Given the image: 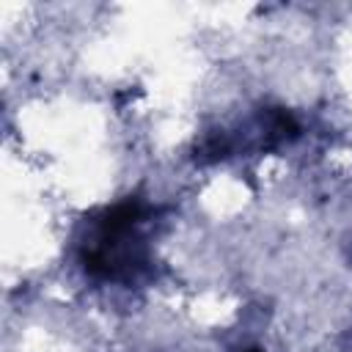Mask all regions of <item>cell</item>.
Wrapping results in <instances>:
<instances>
[{
	"label": "cell",
	"mask_w": 352,
	"mask_h": 352,
	"mask_svg": "<svg viewBox=\"0 0 352 352\" xmlns=\"http://www.w3.org/2000/svg\"><path fill=\"white\" fill-rule=\"evenodd\" d=\"M160 214L138 198H126L91 217V236L80 248V264L91 278L135 283L151 272L148 242L143 226Z\"/></svg>",
	"instance_id": "obj_1"
},
{
	"label": "cell",
	"mask_w": 352,
	"mask_h": 352,
	"mask_svg": "<svg viewBox=\"0 0 352 352\" xmlns=\"http://www.w3.org/2000/svg\"><path fill=\"white\" fill-rule=\"evenodd\" d=\"M245 352H264V349H258V346H253V349H245Z\"/></svg>",
	"instance_id": "obj_2"
},
{
	"label": "cell",
	"mask_w": 352,
	"mask_h": 352,
	"mask_svg": "<svg viewBox=\"0 0 352 352\" xmlns=\"http://www.w3.org/2000/svg\"><path fill=\"white\" fill-rule=\"evenodd\" d=\"M349 336H352V333H349Z\"/></svg>",
	"instance_id": "obj_3"
}]
</instances>
